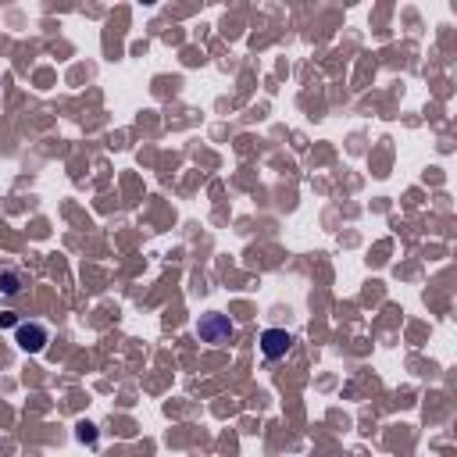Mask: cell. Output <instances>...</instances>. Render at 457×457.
<instances>
[{
  "label": "cell",
  "mask_w": 457,
  "mask_h": 457,
  "mask_svg": "<svg viewBox=\"0 0 457 457\" xmlns=\"http://www.w3.org/2000/svg\"><path fill=\"white\" fill-rule=\"evenodd\" d=\"M11 325H19V318L11 311H0V329H11Z\"/></svg>",
  "instance_id": "6"
},
{
  "label": "cell",
  "mask_w": 457,
  "mask_h": 457,
  "mask_svg": "<svg viewBox=\"0 0 457 457\" xmlns=\"http://www.w3.org/2000/svg\"><path fill=\"white\" fill-rule=\"evenodd\" d=\"M290 347H293V336H290L286 329H265V332H261V354H265V361L286 357Z\"/></svg>",
  "instance_id": "3"
},
{
  "label": "cell",
  "mask_w": 457,
  "mask_h": 457,
  "mask_svg": "<svg viewBox=\"0 0 457 457\" xmlns=\"http://www.w3.org/2000/svg\"><path fill=\"white\" fill-rule=\"evenodd\" d=\"M15 343H19L26 354H43L47 343H51V332H47V325H40V322H19V325H15Z\"/></svg>",
  "instance_id": "2"
},
{
  "label": "cell",
  "mask_w": 457,
  "mask_h": 457,
  "mask_svg": "<svg viewBox=\"0 0 457 457\" xmlns=\"http://www.w3.org/2000/svg\"><path fill=\"white\" fill-rule=\"evenodd\" d=\"M75 436H79V443H90V446H93V443H97V429H93V425H90V421H83V425H79V432H75Z\"/></svg>",
  "instance_id": "5"
},
{
  "label": "cell",
  "mask_w": 457,
  "mask_h": 457,
  "mask_svg": "<svg viewBox=\"0 0 457 457\" xmlns=\"http://www.w3.org/2000/svg\"><path fill=\"white\" fill-rule=\"evenodd\" d=\"M22 286H26V272L22 268H4V272H0V293H4V297L22 293Z\"/></svg>",
  "instance_id": "4"
},
{
  "label": "cell",
  "mask_w": 457,
  "mask_h": 457,
  "mask_svg": "<svg viewBox=\"0 0 457 457\" xmlns=\"http://www.w3.org/2000/svg\"><path fill=\"white\" fill-rule=\"evenodd\" d=\"M196 336L204 343H211V347H221V343H228V340L236 336V325L228 322V315H221V311H207L196 322Z\"/></svg>",
  "instance_id": "1"
}]
</instances>
